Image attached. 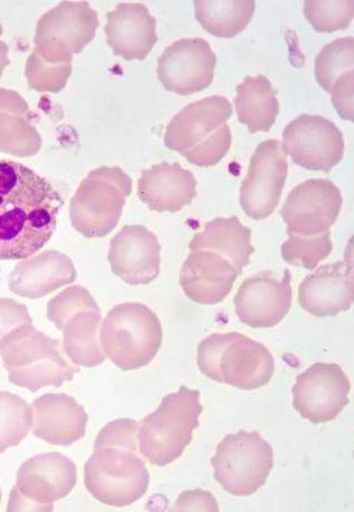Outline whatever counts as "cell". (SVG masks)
Here are the masks:
<instances>
[{
  "label": "cell",
  "instance_id": "cell-36",
  "mask_svg": "<svg viewBox=\"0 0 354 512\" xmlns=\"http://www.w3.org/2000/svg\"><path fill=\"white\" fill-rule=\"evenodd\" d=\"M175 511H220L219 505L211 492L196 489L181 493L177 499Z\"/></svg>",
  "mask_w": 354,
  "mask_h": 512
},
{
  "label": "cell",
  "instance_id": "cell-32",
  "mask_svg": "<svg viewBox=\"0 0 354 512\" xmlns=\"http://www.w3.org/2000/svg\"><path fill=\"white\" fill-rule=\"evenodd\" d=\"M304 14L316 32L333 33L349 28L354 3L353 0H306Z\"/></svg>",
  "mask_w": 354,
  "mask_h": 512
},
{
  "label": "cell",
  "instance_id": "cell-16",
  "mask_svg": "<svg viewBox=\"0 0 354 512\" xmlns=\"http://www.w3.org/2000/svg\"><path fill=\"white\" fill-rule=\"evenodd\" d=\"M292 275L265 271L245 280L234 298L235 313L253 329H269L283 321L292 308Z\"/></svg>",
  "mask_w": 354,
  "mask_h": 512
},
{
  "label": "cell",
  "instance_id": "cell-39",
  "mask_svg": "<svg viewBox=\"0 0 354 512\" xmlns=\"http://www.w3.org/2000/svg\"><path fill=\"white\" fill-rule=\"evenodd\" d=\"M0 500H2V493H0Z\"/></svg>",
  "mask_w": 354,
  "mask_h": 512
},
{
  "label": "cell",
  "instance_id": "cell-25",
  "mask_svg": "<svg viewBox=\"0 0 354 512\" xmlns=\"http://www.w3.org/2000/svg\"><path fill=\"white\" fill-rule=\"evenodd\" d=\"M252 231L244 226L238 217L216 218L205 223L201 232L189 242V249L216 251L228 258L242 274L250 264L254 247L251 244Z\"/></svg>",
  "mask_w": 354,
  "mask_h": 512
},
{
  "label": "cell",
  "instance_id": "cell-23",
  "mask_svg": "<svg viewBox=\"0 0 354 512\" xmlns=\"http://www.w3.org/2000/svg\"><path fill=\"white\" fill-rule=\"evenodd\" d=\"M196 195L194 174L177 163H161L143 170L138 183L139 199L158 213L179 212L192 204Z\"/></svg>",
  "mask_w": 354,
  "mask_h": 512
},
{
  "label": "cell",
  "instance_id": "cell-13",
  "mask_svg": "<svg viewBox=\"0 0 354 512\" xmlns=\"http://www.w3.org/2000/svg\"><path fill=\"white\" fill-rule=\"evenodd\" d=\"M288 175L286 152L278 140L260 143L241 186L240 203L245 214L265 220L278 208Z\"/></svg>",
  "mask_w": 354,
  "mask_h": 512
},
{
  "label": "cell",
  "instance_id": "cell-34",
  "mask_svg": "<svg viewBox=\"0 0 354 512\" xmlns=\"http://www.w3.org/2000/svg\"><path fill=\"white\" fill-rule=\"evenodd\" d=\"M139 424L133 419L123 418L117 419L111 424H108L101 433H99L95 449L103 447H120L131 449V451L138 452V439Z\"/></svg>",
  "mask_w": 354,
  "mask_h": 512
},
{
  "label": "cell",
  "instance_id": "cell-30",
  "mask_svg": "<svg viewBox=\"0 0 354 512\" xmlns=\"http://www.w3.org/2000/svg\"><path fill=\"white\" fill-rule=\"evenodd\" d=\"M333 250L331 231L319 236L303 237L288 233V240L281 246V256L285 262L295 267L313 271Z\"/></svg>",
  "mask_w": 354,
  "mask_h": 512
},
{
  "label": "cell",
  "instance_id": "cell-5",
  "mask_svg": "<svg viewBox=\"0 0 354 512\" xmlns=\"http://www.w3.org/2000/svg\"><path fill=\"white\" fill-rule=\"evenodd\" d=\"M163 331L156 313L147 305H116L103 322L99 341L104 355L122 371L149 365L162 345Z\"/></svg>",
  "mask_w": 354,
  "mask_h": 512
},
{
  "label": "cell",
  "instance_id": "cell-1",
  "mask_svg": "<svg viewBox=\"0 0 354 512\" xmlns=\"http://www.w3.org/2000/svg\"><path fill=\"white\" fill-rule=\"evenodd\" d=\"M62 206L47 179L15 161L0 160V260L39 253L56 231Z\"/></svg>",
  "mask_w": 354,
  "mask_h": 512
},
{
  "label": "cell",
  "instance_id": "cell-2",
  "mask_svg": "<svg viewBox=\"0 0 354 512\" xmlns=\"http://www.w3.org/2000/svg\"><path fill=\"white\" fill-rule=\"evenodd\" d=\"M233 107L223 96L194 102L170 121L165 133L168 149L184 156L190 164L213 167L228 155L232 145L229 119Z\"/></svg>",
  "mask_w": 354,
  "mask_h": 512
},
{
  "label": "cell",
  "instance_id": "cell-37",
  "mask_svg": "<svg viewBox=\"0 0 354 512\" xmlns=\"http://www.w3.org/2000/svg\"><path fill=\"white\" fill-rule=\"evenodd\" d=\"M21 322H31L24 305L12 300H0V337L9 328Z\"/></svg>",
  "mask_w": 354,
  "mask_h": 512
},
{
  "label": "cell",
  "instance_id": "cell-33",
  "mask_svg": "<svg viewBox=\"0 0 354 512\" xmlns=\"http://www.w3.org/2000/svg\"><path fill=\"white\" fill-rule=\"evenodd\" d=\"M85 310H101L92 294L83 286H70L51 300L48 317L62 331L74 314Z\"/></svg>",
  "mask_w": 354,
  "mask_h": 512
},
{
  "label": "cell",
  "instance_id": "cell-6",
  "mask_svg": "<svg viewBox=\"0 0 354 512\" xmlns=\"http://www.w3.org/2000/svg\"><path fill=\"white\" fill-rule=\"evenodd\" d=\"M2 355L9 380L32 392L74 380L79 367L63 355L59 341L34 328H21L6 337Z\"/></svg>",
  "mask_w": 354,
  "mask_h": 512
},
{
  "label": "cell",
  "instance_id": "cell-12",
  "mask_svg": "<svg viewBox=\"0 0 354 512\" xmlns=\"http://www.w3.org/2000/svg\"><path fill=\"white\" fill-rule=\"evenodd\" d=\"M281 146L296 165L324 173L341 163L346 149L337 125L311 114H302L287 125Z\"/></svg>",
  "mask_w": 354,
  "mask_h": 512
},
{
  "label": "cell",
  "instance_id": "cell-29",
  "mask_svg": "<svg viewBox=\"0 0 354 512\" xmlns=\"http://www.w3.org/2000/svg\"><path fill=\"white\" fill-rule=\"evenodd\" d=\"M33 425V412L18 395L0 391V454L20 445Z\"/></svg>",
  "mask_w": 354,
  "mask_h": 512
},
{
  "label": "cell",
  "instance_id": "cell-3",
  "mask_svg": "<svg viewBox=\"0 0 354 512\" xmlns=\"http://www.w3.org/2000/svg\"><path fill=\"white\" fill-rule=\"evenodd\" d=\"M197 365L208 379L244 391L262 388L275 373L270 350L239 332L205 338L197 349Z\"/></svg>",
  "mask_w": 354,
  "mask_h": 512
},
{
  "label": "cell",
  "instance_id": "cell-20",
  "mask_svg": "<svg viewBox=\"0 0 354 512\" xmlns=\"http://www.w3.org/2000/svg\"><path fill=\"white\" fill-rule=\"evenodd\" d=\"M241 274L228 258L216 251H190L179 282L188 298L198 304L214 305L228 296Z\"/></svg>",
  "mask_w": 354,
  "mask_h": 512
},
{
  "label": "cell",
  "instance_id": "cell-24",
  "mask_svg": "<svg viewBox=\"0 0 354 512\" xmlns=\"http://www.w3.org/2000/svg\"><path fill=\"white\" fill-rule=\"evenodd\" d=\"M77 280L72 260L57 251L44 253L18 265L12 276L11 290L26 298H41Z\"/></svg>",
  "mask_w": 354,
  "mask_h": 512
},
{
  "label": "cell",
  "instance_id": "cell-15",
  "mask_svg": "<svg viewBox=\"0 0 354 512\" xmlns=\"http://www.w3.org/2000/svg\"><path fill=\"white\" fill-rule=\"evenodd\" d=\"M343 205L339 187L328 179H308L289 193L281 208L287 233L319 236L338 220Z\"/></svg>",
  "mask_w": 354,
  "mask_h": 512
},
{
  "label": "cell",
  "instance_id": "cell-19",
  "mask_svg": "<svg viewBox=\"0 0 354 512\" xmlns=\"http://www.w3.org/2000/svg\"><path fill=\"white\" fill-rule=\"evenodd\" d=\"M301 307L314 317H335L354 302L353 262L326 264L304 278L298 291Z\"/></svg>",
  "mask_w": 354,
  "mask_h": 512
},
{
  "label": "cell",
  "instance_id": "cell-27",
  "mask_svg": "<svg viewBox=\"0 0 354 512\" xmlns=\"http://www.w3.org/2000/svg\"><path fill=\"white\" fill-rule=\"evenodd\" d=\"M101 322V310L80 311L66 322L63 347L75 365L92 368L104 363L106 356L99 341Z\"/></svg>",
  "mask_w": 354,
  "mask_h": 512
},
{
  "label": "cell",
  "instance_id": "cell-7",
  "mask_svg": "<svg viewBox=\"0 0 354 512\" xmlns=\"http://www.w3.org/2000/svg\"><path fill=\"white\" fill-rule=\"evenodd\" d=\"M132 179L120 167H99L80 183L70 201L72 227L87 239L104 238L120 222Z\"/></svg>",
  "mask_w": 354,
  "mask_h": 512
},
{
  "label": "cell",
  "instance_id": "cell-9",
  "mask_svg": "<svg viewBox=\"0 0 354 512\" xmlns=\"http://www.w3.org/2000/svg\"><path fill=\"white\" fill-rule=\"evenodd\" d=\"M150 474L138 452L120 447L95 449L85 465L86 489L106 506L124 508L147 493Z\"/></svg>",
  "mask_w": 354,
  "mask_h": 512
},
{
  "label": "cell",
  "instance_id": "cell-31",
  "mask_svg": "<svg viewBox=\"0 0 354 512\" xmlns=\"http://www.w3.org/2000/svg\"><path fill=\"white\" fill-rule=\"evenodd\" d=\"M354 65L353 37L335 40L321 50L315 59V78L317 83L330 93L332 86L342 74L352 70Z\"/></svg>",
  "mask_w": 354,
  "mask_h": 512
},
{
  "label": "cell",
  "instance_id": "cell-8",
  "mask_svg": "<svg viewBox=\"0 0 354 512\" xmlns=\"http://www.w3.org/2000/svg\"><path fill=\"white\" fill-rule=\"evenodd\" d=\"M214 478L235 497H250L266 484L274 469V449L258 431L226 436L212 457Z\"/></svg>",
  "mask_w": 354,
  "mask_h": 512
},
{
  "label": "cell",
  "instance_id": "cell-35",
  "mask_svg": "<svg viewBox=\"0 0 354 512\" xmlns=\"http://www.w3.org/2000/svg\"><path fill=\"white\" fill-rule=\"evenodd\" d=\"M353 69L346 71L335 80L332 89V102L343 120L354 121L353 110Z\"/></svg>",
  "mask_w": 354,
  "mask_h": 512
},
{
  "label": "cell",
  "instance_id": "cell-28",
  "mask_svg": "<svg viewBox=\"0 0 354 512\" xmlns=\"http://www.w3.org/2000/svg\"><path fill=\"white\" fill-rule=\"evenodd\" d=\"M194 5L197 21L217 38H233L243 32L256 11L254 0H196Z\"/></svg>",
  "mask_w": 354,
  "mask_h": 512
},
{
  "label": "cell",
  "instance_id": "cell-11",
  "mask_svg": "<svg viewBox=\"0 0 354 512\" xmlns=\"http://www.w3.org/2000/svg\"><path fill=\"white\" fill-rule=\"evenodd\" d=\"M97 12L88 2H63L42 17L38 43L51 65L72 64V58L95 39Z\"/></svg>",
  "mask_w": 354,
  "mask_h": 512
},
{
  "label": "cell",
  "instance_id": "cell-26",
  "mask_svg": "<svg viewBox=\"0 0 354 512\" xmlns=\"http://www.w3.org/2000/svg\"><path fill=\"white\" fill-rule=\"evenodd\" d=\"M234 103L239 121L250 133L270 131L280 111L277 91L263 75L245 77L236 87Z\"/></svg>",
  "mask_w": 354,
  "mask_h": 512
},
{
  "label": "cell",
  "instance_id": "cell-21",
  "mask_svg": "<svg viewBox=\"0 0 354 512\" xmlns=\"http://www.w3.org/2000/svg\"><path fill=\"white\" fill-rule=\"evenodd\" d=\"M107 44L115 56L144 60L158 42L157 21L141 3H122L107 13Z\"/></svg>",
  "mask_w": 354,
  "mask_h": 512
},
{
  "label": "cell",
  "instance_id": "cell-4",
  "mask_svg": "<svg viewBox=\"0 0 354 512\" xmlns=\"http://www.w3.org/2000/svg\"><path fill=\"white\" fill-rule=\"evenodd\" d=\"M203 412L201 393L180 386L163 398L159 408L139 424L141 455L152 465L167 466L184 454L192 443Z\"/></svg>",
  "mask_w": 354,
  "mask_h": 512
},
{
  "label": "cell",
  "instance_id": "cell-22",
  "mask_svg": "<svg viewBox=\"0 0 354 512\" xmlns=\"http://www.w3.org/2000/svg\"><path fill=\"white\" fill-rule=\"evenodd\" d=\"M35 437L56 446H71L86 435L88 416L67 394H44L32 404Z\"/></svg>",
  "mask_w": 354,
  "mask_h": 512
},
{
  "label": "cell",
  "instance_id": "cell-14",
  "mask_svg": "<svg viewBox=\"0 0 354 512\" xmlns=\"http://www.w3.org/2000/svg\"><path fill=\"white\" fill-rule=\"evenodd\" d=\"M350 391L349 377L340 365L316 363L297 376L293 406L312 424H325L348 406Z\"/></svg>",
  "mask_w": 354,
  "mask_h": 512
},
{
  "label": "cell",
  "instance_id": "cell-18",
  "mask_svg": "<svg viewBox=\"0 0 354 512\" xmlns=\"http://www.w3.org/2000/svg\"><path fill=\"white\" fill-rule=\"evenodd\" d=\"M161 246L156 235L143 226H125L112 239L108 262L112 272L132 286L148 285L158 277Z\"/></svg>",
  "mask_w": 354,
  "mask_h": 512
},
{
  "label": "cell",
  "instance_id": "cell-10",
  "mask_svg": "<svg viewBox=\"0 0 354 512\" xmlns=\"http://www.w3.org/2000/svg\"><path fill=\"white\" fill-rule=\"evenodd\" d=\"M77 484V467L61 453L41 454L18 470L7 511H52Z\"/></svg>",
  "mask_w": 354,
  "mask_h": 512
},
{
  "label": "cell",
  "instance_id": "cell-38",
  "mask_svg": "<svg viewBox=\"0 0 354 512\" xmlns=\"http://www.w3.org/2000/svg\"><path fill=\"white\" fill-rule=\"evenodd\" d=\"M7 64V47L4 43L0 42V74H2V71Z\"/></svg>",
  "mask_w": 354,
  "mask_h": 512
},
{
  "label": "cell",
  "instance_id": "cell-17",
  "mask_svg": "<svg viewBox=\"0 0 354 512\" xmlns=\"http://www.w3.org/2000/svg\"><path fill=\"white\" fill-rule=\"evenodd\" d=\"M216 56L201 38L181 39L166 48L158 60V77L167 91L189 96L210 87Z\"/></svg>",
  "mask_w": 354,
  "mask_h": 512
}]
</instances>
